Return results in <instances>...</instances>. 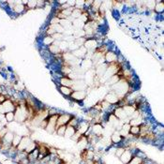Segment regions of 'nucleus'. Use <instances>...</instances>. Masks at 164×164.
Masks as SVG:
<instances>
[{
  "mask_svg": "<svg viewBox=\"0 0 164 164\" xmlns=\"http://www.w3.org/2000/svg\"><path fill=\"white\" fill-rule=\"evenodd\" d=\"M16 109V106L14 105V102L10 99H6L3 103L0 104V113L5 114L9 112H14Z\"/></svg>",
  "mask_w": 164,
  "mask_h": 164,
  "instance_id": "1",
  "label": "nucleus"
},
{
  "mask_svg": "<svg viewBox=\"0 0 164 164\" xmlns=\"http://www.w3.org/2000/svg\"><path fill=\"white\" fill-rule=\"evenodd\" d=\"M57 118H58V114L55 115H49L48 116V124H47V127L45 128V131L53 134L56 131V123H57Z\"/></svg>",
  "mask_w": 164,
  "mask_h": 164,
  "instance_id": "2",
  "label": "nucleus"
},
{
  "mask_svg": "<svg viewBox=\"0 0 164 164\" xmlns=\"http://www.w3.org/2000/svg\"><path fill=\"white\" fill-rule=\"evenodd\" d=\"M136 148L135 149H130V148H126L124 153L121 155V157L119 158L120 161L123 163V164H127L128 162L131 161V159H132V157L134 156V152H135Z\"/></svg>",
  "mask_w": 164,
  "mask_h": 164,
  "instance_id": "3",
  "label": "nucleus"
},
{
  "mask_svg": "<svg viewBox=\"0 0 164 164\" xmlns=\"http://www.w3.org/2000/svg\"><path fill=\"white\" fill-rule=\"evenodd\" d=\"M103 99L106 100L107 102H109V103L112 104V105H117V106H118V103H119V101H120L118 96H117L116 94H115L113 91H112V90H110V91L106 94V95H105V97L103 98Z\"/></svg>",
  "mask_w": 164,
  "mask_h": 164,
  "instance_id": "4",
  "label": "nucleus"
},
{
  "mask_svg": "<svg viewBox=\"0 0 164 164\" xmlns=\"http://www.w3.org/2000/svg\"><path fill=\"white\" fill-rule=\"evenodd\" d=\"M117 59H118V54L115 52H113V50H110L109 52H107L104 54V62L106 64L115 63L117 62Z\"/></svg>",
  "mask_w": 164,
  "mask_h": 164,
  "instance_id": "5",
  "label": "nucleus"
},
{
  "mask_svg": "<svg viewBox=\"0 0 164 164\" xmlns=\"http://www.w3.org/2000/svg\"><path fill=\"white\" fill-rule=\"evenodd\" d=\"M72 117V115L70 113H60L59 115H58V118H57L56 127H60V126H67Z\"/></svg>",
  "mask_w": 164,
  "mask_h": 164,
  "instance_id": "6",
  "label": "nucleus"
},
{
  "mask_svg": "<svg viewBox=\"0 0 164 164\" xmlns=\"http://www.w3.org/2000/svg\"><path fill=\"white\" fill-rule=\"evenodd\" d=\"M84 47L89 52H95L96 49L99 47V44H98V41L96 39H86L85 44H84Z\"/></svg>",
  "mask_w": 164,
  "mask_h": 164,
  "instance_id": "7",
  "label": "nucleus"
},
{
  "mask_svg": "<svg viewBox=\"0 0 164 164\" xmlns=\"http://www.w3.org/2000/svg\"><path fill=\"white\" fill-rule=\"evenodd\" d=\"M87 97L86 91H73L72 94L70 95V99L74 101H84Z\"/></svg>",
  "mask_w": 164,
  "mask_h": 164,
  "instance_id": "8",
  "label": "nucleus"
},
{
  "mask_svg": "<svg viewBox=\"0 0 164 164\" xmlns=\"http://www.w3.org/2000/svg\"><path fill=\"white\" fill-rule=\"evenodd\" d=\"M89 127H90V123L84 120V119H82L80 121V123L78 124L77 127H76V131L81 134V135H85L87 131L89 130Z\"/></svg>",
  "mask_w": 164,
  "mask_h": 164,
  "instance_id": "9",
  "label": "nucleus"
},
{
  "mask_svg": "<svg viewBox=\"0 0 164 164\" xmlns=\"http://www.w3.org/2000/svg\"><path fill=\"white\" fill-rule=\"evenodd\" d=\"M31 142H32V140H31L30 136H23V137H22L21 142H20L19 145L17 146V150L19 152H23L26 149V147L29 145V144Z\"/></svg>",
  "mask_w": 164,
  "mask_h": 164,
  "instance_id": "10",
  "label": "nucleus"
},
{
  "mask_svg": "<svg viewBox=\"0 0 164 164\" xmlns=\"http://www.w3.org/2000/svg\"><path fill=\"white\" fill-rule=\"evenodd\" d=\"M77 147H78V149L79 150H81V151H84V150H85V149H87V147H88V140H87V137L85 136V135H82L81 137H80V139L77 141Z\"/></svg>",
  "mask_w": 164,
  "mask_h": 164,
  "instance_id": "11",
  "label": "nucleus"
},
{
  "mask_svg": "<svg viewBox=\"0 0 164 164\" xmlns=\"http://www.w3.org/2000/svg\"><path fill=\"white\" fill-rule=\"evenodd\" d=\"M110 139H111V142L113 145H115L116 147H118L120 145V144L122 143L123 141V137L119 134L118 131H114L113 133L110 136Z\"/></svg>",
  "mask_w": 164,
  "mask_h": 164,
  "instance_id": "12",
  "label": "nucleus"
},
{
  "mask_svg": "<svg viewBox=\"0 0 164 164\" xmlns=\"http://www.w3.org/2000/svg\"><path fill=\"white\" fill-rule=\"evenodd\" d=\"M86 54H87V50L85 48L84 46L80 47V48H78L77 50H75V51L72 52V54H73L76 58H78V59H81V60L84 59V58H85Z\"/></svg>",
  "mask_w": 164,
  "mask_h": 164,
  "instance_id": "13",
  "label": "nucleus"
},
{
  "mask_svg": "<svg viewBox=\"0 0 164 164\" xmlns=\"http://www.w3.org/2000/svg\"><path fill=\"white\" fill-rule=\"evenodd\" d=\"M59 84L62 86H67V87H72L73 85V81L69 79L68 77L63 76L59 79Z\"/></svg>",
  "mask_w": 164,
  "mask_h": 164,
  "instance_id": "14",
  "label": "nucleus"
},
{
  "mask_svg": "<svg viewBox=\"0 0 164 164\" xmlns=\"http://www.w3.org/2000/svg\"><path fill=\"white\" fill-rule=\"evenodd\" d=\"M154 11L159 15V14H163L164 12V4L161 0H157L156 5L154 8Z\"/></svg>",
  "mask_w": 164,
  "mask_h": 164,
  "instance_id": "15",
  "label": "nucleus"
},
{
  "mask_svg": "<svg viewBox=\"0 0 164 164\" xmlns=\"http://www.w3.org/2000/svg\"><path fill=\"white\" fill-rule=\"evenodd\" d=\"M76 128L73 127H70V126H68L66 127V131H65V135L64 137L65 138H68V139H72L73 137V135L76 133Z\"/></svg>",
  "mask_w": 164,
  "mask_h": 164,
  "instance_id": "16",
  "label": "nucleus"
},
{
  "mask_svg": "<svg viewBox=\"0 0 164 164\" xmlns=\"http://www.w3.org/2000/svg\"><path fill=\"white\" fill-rule=\"evenodd\" d=\"M58 89H59L60 93L65 97H70V95H72L73 92V89L72 87H67V86H62V85H59Z\"/></svg>",
  "mask_w": 164,
  "mask_h": 164,
  "instance_id": "17",
  "label": "nucleus"
},
{
  "mask_svg": "<svg viewBox=\"0 0 164 164\" xmlns=\"http://www.w3.org/2000/svg\"><path fill=\"white\" fill-rule=\"evenodd\" d=\"M130 128H131V125L128 123H125L122 127L121 130L118 131L119 134L123 137V138H126L128 134H130Z\"/></svg>",
  "mask_w": 164,
  "mask_h": 164,
  "instance_id": "18",
  "label": "nucleus"
},
{
  "mask_svg": "<svg viewBox=\"0 0 164 164\" xmlns=\"http://www.w3.org/2000/svg\"><path fill=\"white\" fill-rule=\"evenodd\" d=\"M130 134L132 135L134 138H138L140 134V126H131Z\"/></svg>",
  "mask_w": 164,
  "mask_h": 164,
  "instance_id": "19",
  "label": "nucleus"
},
{
  "mask_svg": "<svg viewBox=\"0 0 164 164\" xmlns=\"http://www.w3.org/2000/svg\"><path fill=\"white\" fill-rule=\"evenodd\" d=\"M80 119L78 118L77 116H74V115H72V117L70 118V120H69V122L68 123V126H70V127H77V126H78V124L80 123Z\"/></svg>",
  "mask_w": 164,
  "mask_h": 164,
  "instance_id": "20",
  "label": "nucleus"
},
{
  "mask_svg": "<svg viewBox=\"0 0 164 164\" xmlns=\"http://www.w3.org/2000/svg\"><path fill=\"white\" fill-rule=\"evenodd\" d=\"M84 12V10H82V9H76V8H73L72 9V18L73 19H79L80 16L83 14Z\"/></svg>",
  "mask_w": 164,
  "mask_h": 164,
  "instance_id": "21",
  "label": "nucleus"
},
{
  "mask_svg": "<svg viewBox=\"0 0 164 164\" xmlns=\"http://www.w3.org/2000/svg\"><path fill=\"white\" fill-rule=\"evenodd\" d=\"M54 40L53 39V37H51V36H44V38H43V40H42V42H43V44L45 45V46H47V47H49L50 45H52L53 43H54Z\"/></svg>",
  "mask_w": 164,
  "mask_h": 164,
  "instance_id": "22",
  "label": "nucleus"
},
{
  "mask_svg": "<svg viewBox=\"0 0 164 164\" xmlns=\"http://www.w3.org/2000/svg\"><path fill=\"white\" fill-rule=\"evenodd\" d=\"M37 147H38V144L36 142H34V141H32V142L29 144V145L26 147V149L25 150V152H26V154H29V153H31L33 150L36 149Z\"/></svg>",
  "mask_w": 164,
  "mask_h": 164,
  "instance_id": "23",
  "label": "nucleus"
},
{
  "mask_svg": "<svg viewBox=\"0 0 164 164\" xmlns=\"http://www.w3.org/2000/svg\"><path fill=\"white\" fill-rule=\"evenodd\" d=\"M22 140V136L18 135V134H14V137H13V140H12V143H11V146H13L15 148H17V146L19 145L20 142Z\"/></svg>",
  "mask_w": 164,
  "mask_h": 164,
  "instance_id": "24",
  "label": "nucleus"
},
{
  "mask_svg": "<svg viewBox=\"0 0 164 164\" xmlns=\"http://www.w3.org/2000/svg\"><path fill=\"white\" fill-rule=\"evenodd\" d=\"M5 118H6V120L8 121V123L13 122V121H14V118H15L14 112H9V113H5Z\"/></svg>",
  "mask_w": 164,
  "mask_h": 164,
  "instance_id": "25",
  "label": "nucleus"
},
{
  "mask_svg": "<svg viewBox=\"0 0 164 164\" xmlns=\"http://www.w3.org/2000/svg\"><path fill=\"white\" fill-rule=\"evenodd\" d=\"M66 127H67V126H60V127H56V131H55L56 134H57L58 136H60V137H64L65 131H66Z\"/></svg>",
  "mask_w": 164,
  "mask_h": 164,
  "instance_id": "26",
  "label": "nucleus"
},
{
  "mask_svg": "<svg viewBox=\"0 0 164 164\" xmlns=\"http://www.w3.org/2000/svg\"><path fill=\"white\" fill-rule=\"evenodd\" d=\"M155 5H156V1H145V7L146 9L148 10H154V8H155Z\"/></svg>",
  "mask_w": 164,
  "mask_h": 164,
  "instance_id": "27",
  "label": "nucleus"
},
{
  "mask_svg": "<svg viewBox=\"0 0 164 164\" xmlns=\"http://www.w3.org/2000/svg\"><path fill=\"white\" fill-rule=\"evenodd\" d=\"M143 160H144L143 159H141V158H139L137 156H133L132 159H131V161L128 162L127 164H142Z\"/></svg>",
  "mask_w": 164,
  "mask_h": 164,
  "instance_id": "28",
  "label": "nucleus"
},
{
  "mask_svg": "<svg viewBox=\"0 0 164 164\" xmlns=\"http://www.w3.org/2000/svg\"><path fill=\"white\" fill-rule=\"evenodd\" d=\"M125 149H126V148H124V147H122V146L116 147V150H115V152H114V156H115L116 158H118V159H119V158L121 157V155L124 153Z\"/></svg>",
  "mask_w": 164,
  "mask_h": 164,
  "instance_id": "29",
  "label": "nucleus"
},
{
  "mask_svg": "<svg viewBox=\"0 0 164 164\" xmlns=\"http://www.w3.org/2000/svg\"><path fill=\"white\" fill-rule=\"evenodd\" d=\"M52 37H53V39H54V40L61 41V40H63V39H64V34H60V33H54Z\"/></svg>",
  "mask_w": 164,
  "mask_h": 164,
  "instance_id": "30",
  "label": "nucleus"
},
{
  "mask_svg": "<svg viewBox=\"0 0 164 164\" xmlns=\"http://www.w3.org/2000/svg\"><path fill=\"white\" fill-rule=\"evenodd\" d=\"M35 8H37V1L36 0H30V1H27L26 9H35Z\"/></svg>",
  "mask_w": 164,
  "mask_h": 164,
  "instance_id": "31",
  "label": "nucleus"
},
{
  "mask_svg": "<svg viewBox=\"0 0 164 164\" xmlns=\"http://www.w3.org/2000/svg\"><path fill=\"white\" fill-rule=\"evenodd\" d=\"M60 23V19L57 18L56 16H54L51 20H50V25L51 26H54V25H58Z\"/></svg>",
  "mask_w": 164,
  "mask_h": 164,
  "instance_id": "32",
  "label": "nucleus"
},
{
  "mask_svg": "<svg viewBox=\"0 0 164 164\" xmlns=\"http://www.w3.org/2000/svg\"><path fill=\"white\" fill-rule=\"evenodd\" d=\"M47 124H48V118H46V119H44L43 121H41L40 122V124L39 125V127H40V128H46V127H47Z\"/></svg>",
  "mask_w": 164,
  "mask_h": 164,
  "instance_id": "33",
  "label": "nucleus"
},
{
  "mask_svg": "<svg viewBox=\"0 0 164 164\" xmlns=\"http://www.w3.org/2000/svg\"><path fill=\"white\" fill-rule=\"evenodd\" d=\"M67 4H68L70 8H74V7H75V0H68Z\"/></svg>",
  "mask_w": 164,
  "mask_h": 164,
  "instance_id": "34",
  "label": "nucleus"
},
{
  "mask_svg": "<svg viewBox=\"0 0 164 164\" xmlns=\"http://www.w3.org/2000/svg\"><path fill=\"white\" fill-rule=\"evenodd\" d=\"M45 1H37V8H43L45 7Z\"/></svg>",
  "mask_w": 164,
  "mask_h": 164,
  "instance_id": "35",
  "label": "nucleus"
},
{
  "mask_svg": "<svg viewBox=\"0 0 164 164\" xmlns=\"http://www.w3.org/2000/svg\"><path fill=\"white\" fill-rule=\"evenodd\" d=\"M6 99H7V97H5L3 94H0V104L3 103Z\"/></svg>",
  "mask_w": 164,
  "mask_h": 164,
  "instance_id": "36",
  "label": "nucleus"
},
{
  "mask_svg": "<svg viewBox=\"0 0 164 164\" xmlns=\"http://www.w3.org/2000/svg\"><path fill=\"white\" fill-rule=\"evenodd\" d=\"M3 127H4V126H3V125H2L1 123H0V131H1V130H2V128H3Z\"/></svg>",
  "mask_w": 164,
  "mask_h": 164,
  "instance_id": "37",
  "label": "nucleus"
}]
</instances>
